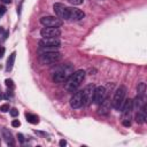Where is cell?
<instances>
[{
    "label": "cell",
    "mask_w": 147,
    "mask_h": 147,
    "mask_svg": "<svg viewBox=\"0 0 147 147\" xmlns=\"http://www.w3.org/2000/svg\"><path fill=\"white\" fill-rule=\"evenodd\" d=\"M125 95H126V87L124 85H119L114 93L111 100V107H114L116 110H121L122 105L125 100Z\"/></svg>",
    "instance_id": "4"
},
{
    "label": "cell",
    "mask_w": 147,
    "mask_h": 147,
    "mask_svg": "<svg viewBox=\"0 0 147 147\" xmlns=\"http://www.w3.org/2000/svg\"><path fill=\"white\" fill-rule=\"evenodd\" d=\"M137 92H138V95L139 96H144L145 98V94H146V84L145 83H139L138 86H137Z\"/></svg>",
    "instance_id": "19"
},
{
    "label": "cell",
    "mask_w": 147,
    "mask_h": 147,
    "mask_svg": "<svg viewBox=\"0 0 147 147\" xmlns=\"http://www.w3.org/2000/svg\"><path fill=\"white\" fill-rule=\"evenodd\" d=\"M6 13V7L5 6H0V16L3 15Z\"/></svg>",
    "instance_id": "26"
},
{
    "label": "cell",
    "mask_w": 147,
    "mask_h": 147,
    "mask_svg": "<svg viewBox=\"0 0 147 147\" xmlns=\"http://www.w3.org/2000/svg\"><path fill=\"white\" fill-rule=\"evenodd\" d=\"M107 96V90L105 86H98L94 88V94H93V102L95 105H99L103 101V99Z\"/></svg>",
    "instance_id": "11"
},
{
    "label": "cell",
    "mask_w": 147,
    "mask_h": 147,
    "mask_svg": "<svg viewBox=\"0 0 147 147\" xmlns=\"http://www.w3.org/2000/svg\"><path fill=\"white\" fill-rule=\"evenodd\" d=\"M94 88H95V86L93 84H90L82 91V93H83V106H90L93 102Z\"/></svg>",
    "instance_id": "7"
},
{
    "label": "cell",
    "mask_w": 147,
    "mask_h": 147,
    "mask_svg": "<svg viewBox=\"0 0 147 147\" xmlns=\"http://www.w3.org/2000/svg\"><path fill=\"white\" fill-rule=\"evenodd\" d=\"M59 145H60L61 147H64V146H67V141H65L64 139H62V140H60V142H59Z\"/></svg>",
    "instance_id": "27"
},
{
    "label": "cell",
    "mask_w": 147,
    "mask_h": 147,
    "mask_svg": "<svg viewBox=\"0 0 147 147\" xmlns=\"http://www.w3.org/2000/svg\"><path fill=\"white\" fill-rule=\"evenodd\" d=\"M99 114L100 115H107L109 111H110V108H111V100L109 98H105L103 101L101 103H99Z\"/></svg>",
    "instance_id": "14"
},
{
    "label": "cell",
    "mask_w": 147,
    "mask_h": 147,
    "mask_svg": "<svg viewBox=\"0 0 147 147\" xmlns=\"http://www.w3.org/2000/svg\"><path fill=\"white\" fill-rule=\"evenodd\" d=\"M3 54H5V48H3V47L0 45V59L3 56Z\"/></svg>",
    "instance_id": "28"
},
{
    "label": "cell",
    "mask_w": 147,
    "mask_h": 147,
    "mask_svg": "<svg viewBox=\"0 0 147 147\" xmlns=\"http://www.w3.org/2000/svg\"><path fill=\"white\" fill-rule=\"evenodd\" d=\"M17 138H18V140H20L21 142H24V136H23L22 133H18V134H17Z\"/></svg>",
    "instance_id": "25"
},
{
    "label": "cell",
    "mask_w": 147,
    "mask_h": 147,
    "mask_svg": "<svg viewBox=\"0 0 147 147\" xmlns=\"http://www.w3.org/2000/svg\"><path fill=\"white\" fill-rule=\"evenodd\" d=\"M70 106L74 109L80 108L83 106V93L82 91H77L70 99Z\"/></svg>",
    "instance_id": "12"
},
{
    "label": "cell",
    "mask_w": 147,
    "mask_h": 147,
    "mask_svg": "<svg viewBox=\"0 0 147 147\" xmlns=\"http://www.w3.org/2000/svg\"><path fill=\"white\" fill-rule=\"evenodd\" d=\"M53 10L55 15L61 20H69V7L61 2H56L53 5Z\"/></svg>",
    "instance_id": "6"
},
{
    "label": "cell",
    "mask_w": 147,
    "mask_h": 147,
    "mask_svg": "<svg viewBox=\"0 0 147 147\" xmlns=\"http://www.w3.org/2000/svg\"><path fill=\"white\" fill-rule=\"evenodd\" d=\"M1 133H2V138H3V140L6 141L7 145H9V146H14V145H15L13 134H11V132H10L8 129L3 127V129L1 130Z\"/></svg>",
    "instance_id": "15"
},
{
    "label": "cell",
    "mask_w": 147,
    "mask_h": 147,
    "mask_svg": "<svg viewBox=\"0 0 147 147\" xmlns=\"http://www.w3.org/2000/svg\"><path fill=\"white\" fill-rule=\"evenodd\" d=\"M5 83H6V85H7L8 88H14V83H13L11 79H6Z\"/></svg>",
    "instance_id": "22"
},
{
    "label": "cell",
    "mask_w": 147,
    "mask_h": 147,
    "mask_svg": "<svg viewBox=\"0 0 147 147\" xmlns=\"http://www.w3.org/2000/svg\"><path fill=\"white\" fill-rule=\"evenodd\" d=\"M1 2H3V3H11V0H1Z\"/></svg>",
    "instance_id": "29"
},
{
    "label": "cell",
    "mask_w": 147,
    "mask_h": 147,
    "mask_svg": "<svg viewBox=\"0 0 147 147\" xmlns=\"http://www.w3.org/2000/svg\"><path fill=\"white\" fill-rule=\"evenodd\" d=\"M62 59V55L57 51L51 52H39V61L42 64H53L59 62Z\"/></svg>",
    "instance_id": "3"
},
{
    "label": "cell",
    "mask_w": 147,
    "mask_h": 147,
    "mask_svg": "<svg viewBox=\"0 0 147 147\" xmlns=\"http://www.w3.org/2000/svg\"><path fill=\"white\" fill-rule=\"evenodd\" d=\"M72 72H74L72 67H71L70 64H64V65L59 67V68L53 72L52 79H53L54 83H57V84H59V83H63V82H65V80L69 78V76H70Z\"/></svg>",
    "instance_id": "2"
},
{
    "label": "cell",
    "mask_w": 147,
    "mask_h": 147,
    "mask_svg": "<svg viewBox=\"0 0 147 147\" xmlns=\"http://www.w3.org/2000/svg\"><path fill=\"white\" fill-rule=\"evenodd\" d=\"M15 59H16V52H13L10 55H9V57H8V60H7V71H9V70H11L13 69V67H14V62H15Z\"/></svg>",
    "instance_id": "17"
},
{
    "label": "cell",
    "mask_w": 147,
    "mask_h": 147,
    "mask_svg": "<svg viewBox=\"0 0 147 147\" xmlns=\"http://www.w3.org/2000/svg\"><path fill=\"white\" fill-rule=\"evenodd\" d=\"M61 42L57 38H42L39 41V48H54L57 49Z\"/></svg>",
    "instance_id": "9"
},
{
    "label": "cell",
    "mask_w": 147,
    "mask_h": 147,
    "mask_svg": "<svg viewBox=\"0 0 147 147\" xmlns=\"http://www.w3.org/2000/svg\"><path fill=\"white\" fill-rule=\"evenodd\" d=\"M2 32H3V29H2L1 26H0V33H2Z\"/></svg>",
    "instance_id": "32"
},
{
    "label": "cell",
    "mask_w": 147,
    "mask_h": 147,
    "mask_svg": "<svg viewBox=\"0 0 147 147\" xmlns=\"http://www.w3.org/2000/svg\"><path fill=\"white\" fill-rule=\"evenodd\" d=\"M121 109H122V122H123V125L124 126H130L131 125L130 118H131V114H132V110H133V101L131 99H127L126 101L124 100Z\"/></svg>",
    "instance_id": "5"
},
{
    "label": "cell",
    "mask_w": 147,
    "mask_h": 147,
    "mask_svg": "<svg viewBox=\"0 0 147 147\" xmlns=\"http://www.w3.org/2000/svg\"><path fill=\"white\" fill-rule=\"evenodd\" d=\"M0 141H1V138H0Z\"/></svg>",
    "instance_id": "33"
},
{
    "label": "cell",
    "mask_w": 147,
    "mask_h": 147,
    "mask_svg": "<svg viewBox=\"0 0 147 147\" xmlns=\"http://www.w3.org/2000/svg\"><path fill=\"white\" fill-rule=\"evenodd\" d=\"M61 31L59 28H52V26H45L40 31V36L42 38H57L60 37Z\"/></svg>",
    "instance_id": "10"
},
{
    "label": "cell",
    "mask_w": 147,
    "mask_h": 147,
    "mask_svg": "<svg viewBox=\"0 0 147 147\" xmlns=\"http://www.w3.org/2000/svg\"><path fill=\"white\" fill-rule=\"evenodd\" d=\"M146 118H147L146 111H144V110H140V111H138V113L134 115V119H136V122H137L138 124L145 123V122H146Z\"/></svg>",
    "instance_id": "16"
},
{
    "label": "cell",
    "mask_w": 147,
    "mask_h": 147,
    "mask_svg": "<svg viewBox=\"0 0 147 147\" xmlns=\"http://www.w3.org/2000/svg\"><path fill=\"white\" fill-rule=\"evenodd\" d=\"M67 1L74 6H78V5H82L84 2V0H67Z\"/></svg>",
    "instance_id": "20"
},
{
    "label": "cell",
    "mask_w": 147,
    "mask_h": 147,
    "mask_svg": "<svg viewBox=\"0 0 147 147\" xmlns=\"http://www.w3.org/2000/svg\"><path fill=\"white\" fill-rule=\"evenodd\" d=\"M40 23L44 26H52V28H59L62 25V20L57 16H42L40 18Z\"/></svg>",
    "instance_id": "8"
},
{
    "label": "cell",
    "mask_w": 147,
    "mask_h": 147,
    "mask_svg": "<svg viewBox=\"0 0 147 147\" xmlns=\"http://www.w3.org/2000/svg\"><path fill=\"white\" fill-rule=\"evenodd\" d=\"M11 125H13L14 127H18V126L21 125V123H20V121H18V119H14V121L11 122Z\"/></svg>",
    "instance_id": "24"
},
{
    "label": "cell",
    "mask_w": 147,
    "mask_h": 147,
    "mask_svg": "<svg viewBox=\"0 0 147 147\" xmlns=\"http://www.w3.org/2000/svg\"><path fill=\"white\" fill-rule=\"evenodd\" d=\"M85 13L78 8H74V7H69V20L72 21H79L82 18H84Z\"/></svg>",
    "instance_id": "13"
},
{
    "label": "cell",
    "mask_w": 147,
    "mask_h": 147,
    "mask_svg": "<svg viewBox=\"0 0 147 147\" xmlns=\"http://www.w3.org/2000/svg\"><path fill=\"white\" fill-rule=\"evenodd\" d=\"M85 71L84 70H77V71H75V72H72L70 76H69V78L65 80V85H64V87H65V90L68 91V92H76V90L79 87V85L83 83V80H84V78H85Z\"/></svg>",
    "instance_id": "1"
},
{
    "label": "cell",
    "mask_w": 147,
    "mask_h": 147,
    "mask_svg": "<svg viewBox=\"0 0 147 147\" xmlns=\"http://www.w3.org/2000/svg\"><path fill=\"white\" fill-rule=\"evenodd\" d=\"M25 118H26V121H28L29 123H31V124H38V123H39V117H38L37 115H34V114L26 113V114H25Z\"/></svg>",
    "instance_id": "18"
},
{
    "label": "cell",
    "mask_w": 147,
    "mask_h": 147,
    "mask_svg": "<svg viewBox=\"0 0 147 147\" xmlns=\"http://www.w3.org/2000/svg\"><path fill=\"white\" fill-rule=\"evenodd\" d=\"M9 113H10V115H11L13 117H16V116L18 115V110H17L16 108H11V109H9Z\"/></svg>",
    "instance_id": "23"
},
{
    "label": "cell",
    "mask_w": 147,
    "mask_h": 147,
    "mask_svg": "<svg viewBox=\"0 0 147 147\" xmlns=\"http://www.w3.org/2000/svg\"><path fill=\"white\" fill-rule=\"evenodd\" d=\"M2 99V92H1V90H0V100Z\"/></svg>",
    "instance_id": "31"
},
{
    "label": "cell",
    "mask_w": 147,
    "mask_h": 147,
    "mask_svg": "<svg viewBox=\"0 0 147 147\" xmlns=\"http://www.w3.org/2000/svg\"><path fill=\"white\" fill-rule=\"evenodd\" d=\"M7 36H8V32H5V34H3V39H7Z\"/></svg>",
    "instance_id": "30"
},
{
    "label": "cell",
    "mask_w": 147,
    "mask_h": 147,
    "mask_svg": "<svg viewBox=\"0 0 147 147\" xmlns=\"http://www.w3.org/2000/svg\"><path fill=\"white\" fill-rule=\"evenodd\" d=\"M9 105L8 103H5V105H2V106H0V110L2 111V113H7V111H9Z\"/></svg>",
    "instance_id": "21"
}]
</instances>
